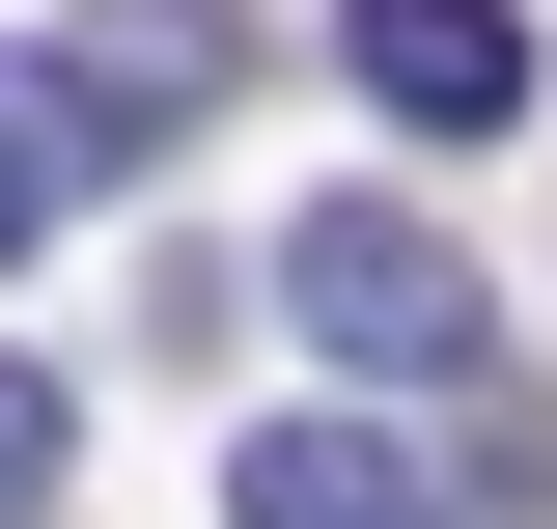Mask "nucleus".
<instances>
[{"instance_id": "obj_1", "label": "nucleus", "mask_w": 557, "mask_h": 529, "mask_svg": "<svg viewBox=\"0 0 557 529\" xmlns=\"http://www.w3.org/2000/svg\"><path fill=\"white\" fill-rule=\"evenodd\" d=\"M278 307H307V362H362V391H474L502 334H474V251L418 196H307L278 223Z\"/></svg>"}, {"instance_id": "obj_2", "label": "nucleus", "mask_w": 557, "mask_h": 529, "mask_svg": "<svg viewBox=\"0 0 557 529\" xmlns=\"http://www.w3.org/2000/svg\"><path fill=\"white\" fill-rule=\"evenodd\" d=\"M335 84L391 139H530V0H335Z\"/></svg>"}, {"instance_id": "obj_3", "label": "nucleus", "mask_w": 557, "mask_h": 529, "mask_svg": "<svg viewBox=\"0 0 557 529\" xmlns=\"http://www.w3.org/2000/svg\"><path fill=\"white\" fill-rule=\"evenodd\" d=\"M223 529H474V502H446V446H391V418H251V446H223Z\"/></svg>"}, {"instance_id": "obj_4", "label": "nucleus", "mask_w": 557, "mask_h": 529, "mask_svg": "<svg viewBox=\"0 0 557 529\" xmlns=\"http://www.w3.org/2000/svg\"><path fill=\"white\" fill-rule=\"evenodd\" d=\"M57 57H84L112 139H196V112H223V0H57Z\"/></svg>"}, {"instance_id": "obj_5", "label": "nucleus", "mask_w": 557, "mask_h": 529, "mask_svg": "<svg viewBox=\"0 0 557 529\" xmlns=\"http://www.w3.org/2000/svg\"><path fill=\"white\" fill-rule=\"evenodd\" d=\"M84 168H112V112H84V57H0V279L84 223Z\"/></svg>"}, {"instance_id": "obj_6", "label": "nucleus", "mask_w": 557, "mask_h": 529, "mask_svg": "<svg viewBox=\"0 0 557 529\" xmlns=\"http://www.w3.org/2000/svg\"><path fill=\"white\" fill-rule=\"evenodd\" d=\"M446 502H474V529H557V418L502 391V362H474V391H446Z\"/></svg>"}, {"instance_id": "obj_7", "label": "nucleus", "mask_w": 557, "mask_h": 529, "mask_svg": "<svg viewBox=\"0 0 557 529\" xmlns=\"http://www.w3.org/2000/svg\"><path fill=\"white\" fill-rule=\"evenodd\" d=\"M57 473H84V391L28 362V334H0V529H57Z\"/></svg>"}]
</instances>
